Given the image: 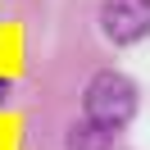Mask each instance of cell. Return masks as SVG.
<instances>
[{"instance_id": "obj_1", "label": "cell", "mask_w": 150, "mask_h": 150, "mask_svg": "<svg viewBox=\"0 0 150 150\" xmlns=\"http://www.w3.org/2000/svg\"><path fill=\"white\" fill-rule=\"evenodd\" d=\"M82 109L91 123H100V127L118 132L132 123V114H137V86H132L127 73H114V68H105V73H96L91 82H86L82 91Z\"/></svg>"}, {"instance_id": "obj_2", "label": "cell", "mask_w": 150, "mask_h": 150, "mask_svg": "<svg viewBox=\"0 0 150 150\" xmlns=\"http://www.w3.org/2000/svg\"><path fill=\"white\" fill-rule=\"evenodd\" d=\"M100 32L114 46H137L150 37V0H105L100 5Z\"/></svg>"}, {"instance_id": "obj_3", "label": "cell", "mask_w": 150, "mask_h": 150, "mask_svg": "<svg viewBox=\"0 0 150 150\" xmlns=\"http://www.w3.org/2000/svg\"><path fill=\"white\" fill-rule=\"evenodd\" d=\"M64 150H114V132L100 127V123H91V118H82V123L68 127Z\"/></svg>"}]
</instances>
